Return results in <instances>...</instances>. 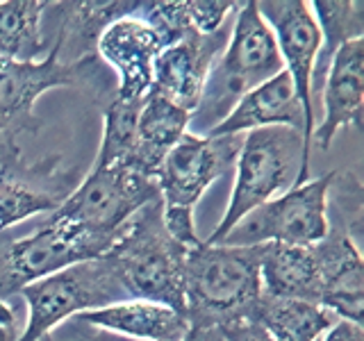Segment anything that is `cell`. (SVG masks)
I'll return each instance as SVG.
<instances>
[{"label": "cell", "instance_id": "obj_29", "mask_svg": "<svg viewBox=\"0 0 364 341\" xmlns=\"http://www.w3.org/2000/svg\"><path fill=\"white\" fill-rule=\"evenodd\" d=\"M223 341H271V337L255 321H244L221 330Z\"/></svg>", "mask_w": 364, "mask_h": 341}, {"label": "cell", "instance_id": "obj_31", "mask_svg": "<svg viewBox=\"0 0 364 341\" xmlns=\"http://www.w3.org/2000/svg\"><path fill=\"white\" fill-rule=\"evenodd\" d=\"M182 341H223V335L219 328H189Z\"/></svg>", "mask_w": 364, "mask_h": 341}, {"label": "cell", "instance_id": "obj_17", "mask_svg": "<svg viewBox=\"0 0 364 341\" xmlns=\"http://www.w3.org/2000/svg\"><path fill=\"white\" fill-rule=\"evenodd\" d=\"M321 261V298L318 305L341 321L362 325L364 310V264L358 244L344 230H330L323 242L314 244Z\"/></svg>", "mask_w": 364, "mask_h": 341}, {"label": "cell", "instance_id": "obj_15", "mask_svg": "<svg viewBox=\"0 0 364 341\" xmlns=\"http://www.w3.org/2000/svg\"><path fill=\"white\" fill-rule=\"evenodd\" d=\"M71 191L57 155L34 166L23 164L21 157L0 164V234L30 216L50 214Z\"/></svg>", "mask_w": 364, "mask_h": 341}, {"label": "cell", "instance_id": "obj_7", "mask_svg": "<svg viewBox=\"0 0 364 341\" xmlns=\"http://www.w3.org/2000/svg\"><path fill=\"white\" fill-rule=\"evenodd\" d=\"M159 200L157 182L128 164L91 168L89 175L55 207L48 219L82 232L119 239L132 216Z\"/></svg>", "mask_w": 364, "mask_h": 341}, {"label": "cell", "instance_id": "obj_4", "mask_svg": "<svg viewBox=\"0 0 364 341\" xmlns=\"http://www.w3.org/2000/svg\"><path fill=\"white\" fill-rule=\"evenodd\" d=\"M303 166V136L291 128H259L242 136L235 185L223 219L205 244H221L232 227L264 202L296 187Z\"/></svg>", "mask_w": 364, "mask_h": 341}, {"label": "cell", "instance_id": "obj_9", "mask_svg": "<svg viewBox=\"0 0 364 341\" xmlns=\"http://www.w3.org/2000/svg\"><path fill=\"white\" fill-rule=\"evenodd\" d=\"M114 242L117 239L82 232L46 216L32 232L14 239L0 255V298L18 293L66 266L102 257Z\"/></svg>", "mask_w": 364, "mask_h": 341}, {"label": "cell", "instance_id": "obj_24", "mask_svg": "<svg viewBox=\"0 0 364 341\" xmlns=\"http://www.w3.org/2000/svg\"><path fill=\"white\" fill-rule=\"evenodd\" d=\"M144 100H121L117 96L109 100L105 114H102L100 148L91 168H107L130 162Z\"/></svg>", "mask_w": 364, "mask_h": 341}, {"label": "cell", "instance_id": "obj_28", "mask_svg": "<svg viewBox=\"0 0 364 341\" xmlns=\"http://www.w3.org/2000/svg\"><path fill=\"white\" fill-rule=\"evenodd\" d=\"M26 323H21L16 307L0 298V341H21Z\"/></svg>", "mask_w": 364, "mask_h": 341}, {"label": "cell", "instance_id": "obj_22", "mask_svg": "<svg viewBox=\"0 0 364 341\" xmlns=\"http://www.w3.org/2000/svg\"><path fill=\"white\" fill-rule=\"evenodd\" d=\"M307 5L321 32V45H318L312 71V98H316L323 89L335 53L341 45L364 39V3L360 0H314Z\"/></svg>", "mask_w": 364, "mask_h": 341}, {"label": "cell", "instance_id": "obj_27", "mask_svg": "<svg viewBox=\"0 0 364 341\" xmlns=\"http://www.w3.org/2000/svg\"><path fill=\"white\" fill-rule=\"evenodd\" d=\"M162 219L166 232L176 239L180 246L196 248L200 246V237L196 232V223H193V210L187 207H164L162 205Z\"/></svg>", "mask_w": 364, "mask_h": 341}, {"label": "cell", "instance_id": "obj_2", "mask_svg": "<svg viewBox=\"0 0 364 341\" xmlns=\"http://www.w3.org/2000/svg\"><path fill=\"white\" fill-rule=\"evenodd\" d=\"M235 14L230 37L214 60L203 96L189 119V125L193 123L203 134L216 128L250 89L284 71L278 43L259 14L257 0L239 3Z\"/></svg>", "mask_w": 364, "mask_h": 341}, {"label": "cell", "instance_id": "obj_14", "mask_svg": "<svg viewBox=\"0 0 364 341\" xmlns=\"http://www.w3.org/2000/svg\"><path fill=\"white\" fill-rule=\"evenodd\" d=\"M96 50L117 73V98L144 100L153 89V68L162 43L139 16L114 21L100 32Z\"/></svg>", "mask_w": 364, "mask_h": 341}, {"label": "cell", "instance_id": "obj_3", "mask_svg": "<svg viewBox=\"0 0 364 341\" xmlns=\"http://www.w3.org/2000/svg\"><path fill=\"white\" fill-rule=\"evenodd\" d=\"M130 298L162 303L185 314L187 248L166 232L162 200L136 212L105 253Z\"/></svg>", "mask_w": 364, "mask_h": 341}, {"label": "cell", "instance_id": "obj_13", "mask_svg": "<svg viewBox=\"0 0 364 341\" xmlns=\"http://www.w3.org/2000/svg\"><path fill=\"white\" fill-rule=\"evenodd\" d=\"M228 37L230 30L223 26L214 34L193 32L182 41L162 48L155 60L151 94L162 96L191 114L203 96L205 80L210 75L214 60L225 48Z\"/></svg>", "mask_w": 364, "mask_h": 341}, {"label": "cell", "instance_id": "obj_10", "mask_svg": "<svg viewBox=\"0 0 364 341\" xmlns=\"http://www.w3.org/2000/svg\"><path fill=\"white\" fill-rule=\"evenodd\" d=\"M242 136L185 132L155 173L164 207L193 210L214 180L235 168Z\"/></svg>", "mask_w": 364, "mask_h": 341}, {"label": "cell", "instance_id": "obj_25", "mask_svg": "<svg viewBox=\"0 0 364 341\" xmlns=\"http://www.w3.org/2000/svg\"><path fill=\"white\" fill-rule=\"evenodd\" d=\"M134 16H139L146 26L155 30L162 48H166L171 43H178L196 32L189 23L185 0L182 3H171V0H166V3H139V9H136Z\"/></svg>", "mask_w": 364, "mask_h": 341}, {"label": "cell", "instance_id": "obj_6", "mask_svg": "<svg viewBox=\"0 0 364 341\" xmlns=\"http://www.w3.org/2000/svg\"><path fill=\"white\" fill-rule=\"evenodd\" d=\"M18 293L28 305L21 341H41L71 316L130 301L117 266L105 255L66 266L48 278L28 284Z\"/></svg>", "mask_w": 364, "mask_h": 341}, {"label": "cell", "instance_id": "obj_30", "mask_svg": "<svg viewBox=\"0 0 364 341\" xmlns=\"http://www.w3.org/2000/svg\"><path fill=\"white\" fill-rule=\"evenodd\" d=\"M318 341H364V330L358 323L350 321H339L328 330V332Z\"/></svg>", "mask_w": 364, "mask_h": 341}, {"label": "cell", "instance_id": "obj_11", "mask_svg": "<svg viewBox=\"0 0 364 341\" xmlns=\"http://www.w3.org/2000/svg\"><path fill=\"white\" fill-rule=\"evenodd\" d=\"M257 9L278 43L284 71L291 77L294 94L301 102L307 132L312 136L316 128L312 71L321 45V32L316 28L310 5L303 0H257Z\"/></svg>", "mask_w": 364, "mask_h": 341}, {"label": "cell", "instance_id": "obj_5", "mask_svg": "<svg viewBox=\"0 0 364 341\" xmlns=\"http://www.w3.org/2000/svg\"><path fill=\"white\" fill-rule=\"evenodd\" d=\"M62 43L64 34L57 28L55 43L41 60H0V164L18 159V139L39 130L34 105L43 94H48L50 89L82 85L89 75L94 77V57L64 60Z\"/></svg>", "mask_w": 364, "mask_h": 341}, {"label": "cell", "instance_id": "obj_21", "mask_svg": "<svg viewBox=\"0 0 364 341\" xmlns=\"http://www.w3.org/2000/svg\"><path fill=\"white\" fill-rule=\"evenodd\" d=\"M253 321L271 341H318L339 318L316 303L273 298L262 293Z\"/></svg>", "mask_w": 364, "mask_h": 341}, {"label": "cell", "instance_id": "obj_8", "mask_svg": "<svg viewBox=\"0 0 364 341\" xmlns=\"http://www.w3.org/2000/svg\"><path fill=\"white\" fill-rule=\"evenodd\" d=\"M337 170L291 187L239 221L221 244L228 246H314L330 234V191Z\"/></svg>", "mask_w": 364, "mask_h": 341}, {"label": "cell", "instance_id": "obj_19", "mask_svg": "<svg viewBox=\"0 0 364 341\" xmlns=\"http://www.w3.org/2000/svg\"><path fill=\"white\" fill-rule=\"evenodd\" d=\"M259 280L264 296L318 305L323 276L316 248L287 244L259 246Z\"/></svg>", "mask_w": 364, "mask_h": 341}, {"label": "cell", "instance_id": "obj_18", "mask_svg": "<svg viewBox=\"0 0 364 341\" xmlns=\"http://www.w3.org/2000/svg\"><path fill=\"white\" fill-rule=\"evenodd\" d=\"M80 321L134 341H182L189 332L187 316L162 303L130 298L77 316Z\"/></svg>", "mask_w": 364, "mask_h": 341}, {"label": "cell", "instance_id": "obj_12", "mask_svg": "<svg viewBox=\"0 0 364 341\" xmlns=\"http://www.w3.org/2000/svg\"><path fill=\"white\" fill-rule=\"evenodd\" d=\"M291 128L299 130L303 136V166L301 175L296 180V187L305 185L310 180V146L312 136L307 132L305 114L299 98L294 94V85L287 71L278 73L276 77L267 80L259 87L250 89L237 100V105L230 109V114L212 128L210 136H242L250 130L259 128Z\"/></svg>", "mask_w": 364, "mask_h": 341}, {"label": "cell", "instance_id": "obj_20", "mask_svg": "<svg viewBox=\"0 0 364 341\" xmlns=\"http://www.w3.org/2000/svg\"><path fill=\"white\" fill-rule=\"evenodd\" d=\"M189 112L180 109L162 96L148 94L139 114V125H136L134 148L128 166L144 175L155 178L171 148L182 139V134L189 132Z\"/></svg>", "mask_w": 364, "mask_h": 341}, {"label": "cell", "instance_id": "obj_16", "mask_svg": "<svg viewBox=\"0 0 364 341\" xmlns=\"http://www.w3.org/2000/svg\"><path fill=\"white\" fill-rule=\"evenodd\" d=\"M323 96V119L312 132V141L330 151L333 139L344 128H362L364 105V39L350 41L335 53L330 62Z\"/></svg>", "mask_w": 364, "mask_h": 341}, {"label": "cell", "instance_id": "obj_23", "mask_svg": "<svg viewBox=\"0 0 364 341\" xmlns=\"http://www.w3.org/2000/svg\"><path fill=\"white\" fill-rule=\"evenodd\" d=\"M43 0H5L0 3V60L34 62L46 55L41 16Z\"/></svg>", "mask_w": 364, "mask_h": 341}, {"label": "cell", "instance_id": "obj_1", "mask_svg": "<svg viewBox=\"0 0 364 341\" xmlns=\"http://www.w3.org/2000/svg\"><path fill=\"white\" fill-rule=\"evenodd\" d=\"M262 298L259 246L200 244L185 257L189 328H230L253 321Z\"/></svg>", "mask_w": 364, "mask_h": 341}, {"label": "cell", "instance_id": "obj_26", "mask_svg": "<svg viewBox=\"0 0 364 341\" xmlns=\"http://www.w3.org/2000/svg\"><path fill=\"white\" fill-rule=\"evenodd\" d=\"M237 7L239 3H225V0H185L189 23L198 34L219 32Z\"/></svg>", "mask_w": 364, "mask_h": 341}]
</instances>
